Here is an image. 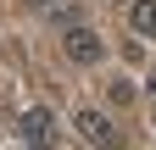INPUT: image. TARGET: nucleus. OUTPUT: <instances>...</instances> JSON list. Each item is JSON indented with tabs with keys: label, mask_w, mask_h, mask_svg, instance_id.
I'll use <instances>...</instances> for the list:
<instances>
[{
	"label": "nucleus",
	"mask_w": 156,
	"mask_h": 150,
	"mask_svg": "<svg viewBox=\"0 0 156 150\" xmlns=\"http://www.w3.org/2000/svg\"><path fill=\"white\" fill-rule=\"evenodd\" d=\"M112 100H117V106H128V100H134V84H128V78H117V84H112Z\"/></svg>",
	"instance_id": "6"
},
{
	"label": "nucleus",
	"mask_w": 156,
	"mask_h": 150,
	"mask_svg": "<svg viewBox=\"0 0 156 150\" xmlns=\"http://www.w3.org/2000/svg\"><path fill=\"white\" fill-rule=\"evenodd\" d=\"M78 17H84V11H78L73 0H50V22H62V28H73Z\"/></svg>",
	"instance_id": "5"
},
{
	"label": "nucleus",
	"mask_w": 156,
	"mask_h": 150,
	"mask_svg": "<svg viewBox=\"0 0 156 150\" xmlns=\"http://www.w3.org/2000/svg\"><path fill=\"white\" fill-rule=\"evenodd\" d=\"M73 128H78V139H89V145H117V128H112V117L101 106H78Z\"/></svg>",
	"instance_id": "2"
},
{
	"label": "nucleus",
	"mask_w": 156,
	"mask_h": 150,
	"mask_svg": "<svg viewBox=\"0 0 156 150\" xmlns=\"http://www.w3.org/2000/svg\"><path fill=\"white\" fill-rule=\"evenodd\" d=\"M128 28L140 39H156V0H134L128 6Z\"/></svg>",
	"instance_id": "4"
},
{
	"label": "nucleus",
	"mask_w": 156,
	"mask_h": 150,
	"mask_svg": "<svg viewBox=\"0 0 156 150\" xmlns=\"http://www.w3.org/2000/svg\"><path fill=\"white\" fill-rule=\"evenodd\" d=\"M50 134H56L50 111H45V106H28V111H23V139H34V145H50Z\"/></svg>",
	"instance_id": "3"
},
{
	"label": "nucleus",
	"mask_w": 156,
	"mask_h": 150,
	"mask_svg": "<svg viewBox=\"0 0 156 150\" xmlns=\"http://www.w3.org/2000/svg\"><path fill=\"white\" fill-rule=\"evenodd\" d=\"M34 6H50V0H34Z\"/></svg>",
	"instance_id": "7"
},
{
	"label": "nucleus",
	"mask_w": 156,
	"mask_h": 150,
	"mask_svg": "<svg viewBox=\"0 0 156 150\" xmlns=\"http://www.w3.org/2000/svg\"><path fill=\"white\" fill-rule=\"evenodd\" d=\"M151 89H156V72H151Z\"/></svg>",
	"instance_id": "8"
},
{
	"label": "nucleus",
	"mask_w": 156,
	"mask_h": 150,
	"mask_svg": "<svg viewBox=\"0 0 156 150\" xmlns=\"http://www.w3.org/2000/svg\"><path fill=\"white\" fill-rule=\"evenodd\" d=\"M62 50H67V61H78V67H95L106 56V45H101V33H89L84 22H73V28H62Z\"/></svg>",
	"instance_id": "1"
}]
</instances>
